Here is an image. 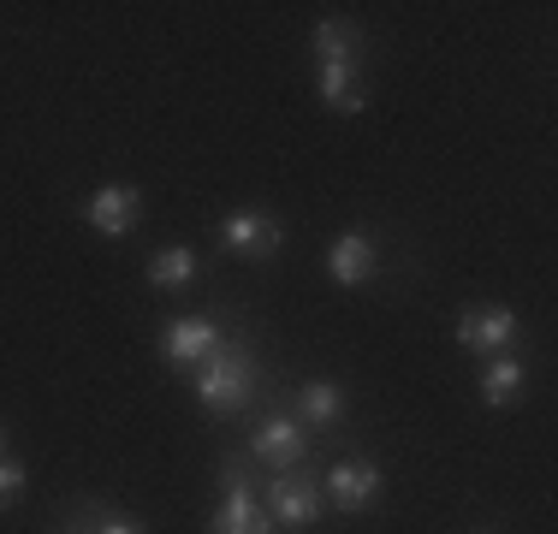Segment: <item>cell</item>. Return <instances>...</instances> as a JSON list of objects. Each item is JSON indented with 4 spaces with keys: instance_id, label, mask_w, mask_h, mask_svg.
Listing matches in <instances>:
<instances>
[{
    "instance_id": "obj_1",
    "label": "cell",
    "mask_w": 558,
    "mask_h": 534,
    "mask_svg": "<svg viewBox=\"0 0 558 534\" xmlns=\"http://www.w3.org/2000/svg\"><path fill=\"white\" fill-rule=\"evenodd\" d=\"M256 380H262V368H256V356L244 351V339H220L215 351L196 363L191 392L208 416H238V410L256 398Z\"/></svg>"
},
{
    "instance_id": "obj_2",
    "label": "cell",
    "mask_w": 558,
    "mask_h": 534,
    "mask_svg": "<svg viewBox=\"0 0 558 534\" xmlns=\"http://www.w3.org/2000/svg\"><path fill=\"white\" fill-rule=\"evenodd\" d=\"M262 505H268L274 529H315V523H322V511H327V493H322V481L310 475V463H303V470L274 475Z\"/></svg>"
},
{
    "instance_id": "obj_3",
    "label": "cell",
    "mask_w": 558,
    "mask_h": 534,
    "mask_svg": "<svg viewBox=\"0 0 558 534\" xmlns=\"http://www.w3.org/2000/svg\"><path fill=\"white\" fill-rule=\"evenodd\" d=\"M220 470H226V499H220V511H215V523H208V534H274L268 505L256 499V487L244 481V470H238L232 458H226Z\"/></svg>"
},
{
    "instance_id": "obj_4",
    "label": "cell",
    "mask_w": 558,
    "mask_h": 534,
    "mask_svg": "<svg viewBox=\"0 0 558 534\" xmlns=\"http://www.w3.org/2000/svg\"><path fill=\"white\" fill-rule=\"evenodd\" d=\"M250 458H256V463H268L274 475L303 470V463H310V434H303V422H298V416L274 410V416H262L256 439H250Z\"/></svg>"
},
{
    "instance_id": "obj_5",
    "label": "cell",
    "mask_w": 558,
    "mask_h": 534,
    "mask_svg": "<svg viewBox=\"0 0 558 534\" xmlns=\"http://www.w3.org/2000/svg\"><path fill=\"white\" fill-rule=\"evenodd\" d=\"M220 238H226V250L232 256H244V262H268L279 244H286V220L268 208H238V214H226L220 220Z\"/></svg>"
},
{
    "instance_id": "obj_6",
    "label": "cell",
    "mask_w": 558,
    "mask_h": 534,
    "mask_svg": "<svg viewBox=\"0 0 558 534\" xmlns=\"http://www.w3.org/2000/svg\"><path fill=\"white\" fill-rule=\"evenodd\" d=\"M84 220L96 226L101 238H131L143 220V191L137 184H96L84 196Z\"/></svg>"
},
{
    "instance_id": "obj_7",
    "label": "cell",
    "mask_w": 558,
    "mask_h": 534,
    "mask_svg": "<svg viewBox=\"0 0 558 534\" xmlns=\"http://www.w3.org/2000/svg\"><path fill=\"white\" fill-rule=\"evenodd\" d=\"M380 487H387V475H380V463H368V458H344L322 481V493H327L333 511H368V505L380 499Z\"/></svg>"
},
{
    "instance_id": "obj_8",
    "label": "cell",
    "mask_w": 558,
    "mask_h": 534,
    "mask_svg": "<svg viewBox=\"0 0 558 534\" xmlns=\"http://www.w3.org/2000/svg\"><path fill=\"white\" fill-rule=\"evenodd\" d=\"M220 339H226V332H220L215 315H179V320H167V327H161V356L172 368H196Z\"/></svg>"
},
{
    "instance_id": "obj_9",
    "label": "cell",
    "mask_w": 558,
    "mask_h": 534,
    "mask_svg": "<svg viewBox=\"0 0 558 534\" xmlns=\"http://www.w3.org/2000/svg\"><path fill=\"white\" fill-rule=\"evenodd\" d=\"M375 267H380V244L363 232V226H351V232H339L333 244H327V274H333V286H344V291L368 286Z\"/></svg>"
},
{
    "instance_id": "obj_10",
    "label": "cell",
    "mask_w": 558,
    "mask_h": 534,
    "mask_svg": "<svg viewBox=\"0 0 558 534\" xmlns=\"http://www.w3.org/2000/svg\"><path fill=\"white\" fill-rule=\"evenodd\" d=\"M458 344L475 356H499L505 344H517V310H505V303H494V310H463Z\"/></svg>"
},
{
    "instance_id": "obj_11",
    "label": "cell",
    "mask_w": 558,
    "mask_h": 534,
    "mask_svg": "<svg viewBox=\"0 0 558 534\" xmlns=\"http://www.w3.org/2000/svg\"><path fill=\"white\" fill-rule=\"evenodd\" d=\"M298 422L303 427H333V422H344V386H333V380H303L298 386Z\"/></svg>"
},
{
    "instance_id": "obj_12",
    "label": "cell",
    "mask_w": 558,
    "mask_h": 534,
    "mask_svg": "<svg viewBox=\"0 0 558 534\" xmlns=\"http://www.w3.org/2000/svg\"><path fill=\"white\" fill-rule=\"evenodd\" d=\"M322 101L333 107V113H363V84H356V60H339V65H322Z\"/></svg>"
},
{
    "instance_id": "obj_13",
    "label": "cell",
    "mask_w": 558,
    "mask_h": 534,
    "mask_svg": "<svg viewBox=\"0 0 558 534\" xmlns=\"http://www.w3.org/2000/svg\"><path fill=\"white\" fill-rule=\"evenodd\" d=\"M523 386H529V368L517 363V356H494L487 374H482V404L505 410V404H517V398H523Z\"/></svg>"
},
{
    "instance_id": "obj_14",
    "label": "cell",
    "mask_w": 558,
    "mask_h": 534,
    "mask_svg": "<svg viewBox=\"0 0 558 534\" xmlns=\"http://www.w3.org/2000/svg\"><path fill=\"white\" fill-rule=\"evenodd\" d=\"M196 274H203V262H196V250H184V244H167L161 256L149 262V274H143V279H149L155 291H179V286H191Z\"/></svg>"
},
{
    "instance_id": "obj_15",
    "label": "cell",
    "mask_w": 558,
    "mask_h": 534,
    "mask_svg": "<svg viewBox=\"0 0 558 534\" xmlns=\"http://www.w3.org/2000/svg\"><path fill=\"white\" fill-rule=\"evenodd\" d=\"M315 60L322 65H339V60H356V31L344 19H322L315 24Z\"/></svg>"
},
{
    "instance_id": "obj_16",
    "label": "cell",
    "mask_w": 558,
    "mask_h": 534,
    "mask_svg": "<svg viewBox=\"0 0 558 534\" xmlns=\"http://www.w3.org/2000/svg\"><path fill=\"white\" fill-rule=\"evenodd\" d=\"M77 529H84V534H149L143 523H131V517L108 511V505H96V511H77Z\"/></svg>"
},
{
    "instance_id": "obj_17",
    "label": "cell",
    "mask_w": 558,
    "mask_h": 534,
    "mask_svg": "<svg viewBox=\"0 0 558 534\" xmlns=\"http://www.w3.org/2000/svg\"><path fill=\"white\" fill-rule=\"evenodd\" d=\"M19 499H24V463L19 458H0V511H12Z\"/></svg>"
},
{
    "instance_id": "obj_18",
    "label": "cell",
    "mask_w": 558,
    "mask_h": 534,
    "mask_svg": "<svg viewBox=\"0 0 558 534\" xmlns=\"http://www.w3.org/2000/svg\"><path fill=\"white\" fill-rule=\"evenodd\" d=\"M0 458H7V422H0Z\"/></svg>"
},
{
    "instance_id": "obj_19",
    "label": "cell",
    "mask_w": 558,
    "mask_h": 534,
    "mask_svg": "<svg viewBox=\"0 0 558 534\" xmlns=\"http://www.w3.org/2000/svg\"><path fill=\"white\" fill-rule=\"evenodd\" d=\"M60 534H84V529H77V517H72V523H65V529H60Z\"/></svg>"
},
{
    "instance_id": "obj_20",
    "label": "cell",
    "mask_w": 558,
    "mask_h": 534,
    "mask_svg": "<svg viewBox=\"0 0 558 534\" xmlns=\"http://www.w3.org/2000/svg\"><path fill=\"white\" fill-rule=\"evenodd\" d=\"M470 534H494V529H470Z\"/></svg>"
}]
</instances>
